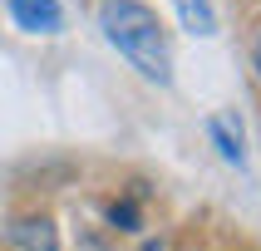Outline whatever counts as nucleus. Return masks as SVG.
<instances>
[{
  "label": "nucleus",
  "mask_w": 261,
  "mask_h": 251,
  "mask_svg": "<svg viewBox=\"0 0 261 251\" xmlns=\"http://www.w3.org/2000/svg\"><path fill=\"white\" fill-rule=\"evenodd\" d=\"M99 30L128 59V69H138L148 84H158V89L173 84V44H168V30H163L153 5H143V0H99Z\"/></svg>",
  "instance_id": "f257e3e1"
},
{
  "label": "nucleus",
  "mask_w": 261,
  "mask_h": 251,
  "mask_svg": "<svg viewBox=\"0 0 261 251\" xmlns=\"http://www.w3.org/2000/svg\"><path fill=\"white\" fill-rule=\"evenodd\" d=\"M5 5H10V20L25 35H59V25H64L59 0H5Z\"/></svg>",
  "instance_id": "f03ea898"
},
{
  "label": "nucleus",
  "mask_w": 261,
  "mask_h": 251,
  "mask_svg": "<svg viewBox=\"0 0 261 251\" xmlns=\"http://www.w3.org/2000/svg\"><path fill=\"white\" fill-rule=\"evenodd\" d=\"M5 236H10V246L20 251H59V232L49 217H15L10 227H5Z\"/></svg>",
  "instance_id": "7ed1b4c3"
},
{
  "label": "nucleus",
  "mask_w": 261,
  "mask_h": 251,
  "mask_svg": "<svg viewBox=\"0 0 261 251\" xmlns=\"http://www.w3.org/2000/svg\"><path fill=\"white\" fill-rule=\"evenodd\" d=\"M177 5V20L188 35H217V10H212V0H173Z\"/></svg>",
  "instance_id": "20e7f679"
},
{
  "label": "nucleus",
  "mask_w": 261,
  "mask_h": 251,
  "mask_svg": "<svg viewBox=\"0 0 261 251\" xmlns=\"http://www.w3.org/2000/svg\"><path fill=\"white\" fill-rule=\"evenodd\" d=\"M207 133H212L217 153L232 162V168H242V162H247V153H242V133H232V123H227V118H207Z\"/></svg>",
  "instance_id": "39448f33"
},
{
  "label": "nucleus",
  "mask_w": 261,
  "mask_h": 251,
  "mask_svg": "<svg viewBox=\"0 0 261 251\" xmlns=\"http://www.w3.org/2000/svg\"><path fill=\"white\" fill-rule=\"evenodd\" d=\"M109 221H114L118 232H138V207L133 202H114L109 207Z\"/></svg>",
  "instance_id": "423d86ee"
},
{
  "label": "nucleus",
  "mask_w": 261,
  "mask_h": 251,
  "mask_svg": "<svg viewBox=\"0 0 261 251\" xmlns=\"http://www.w3.org/2000/svg\"><path fill=\"white\" fill-rule=\"evenodd\" d=\"M251 59H256V74H261V40H256V49H251Z\"/></svg>",
  "instance_id": "0eeeda50"
}]
</instances>
